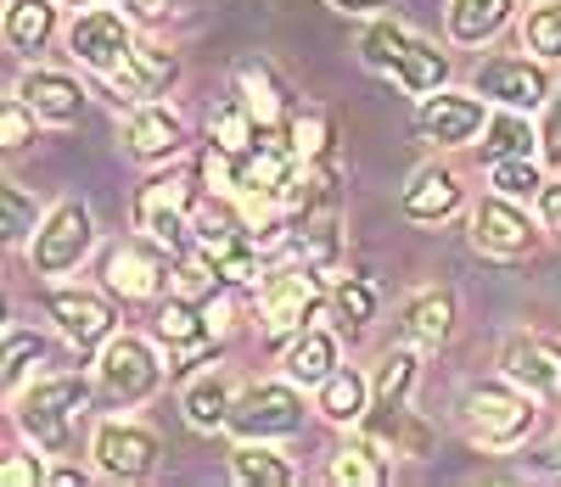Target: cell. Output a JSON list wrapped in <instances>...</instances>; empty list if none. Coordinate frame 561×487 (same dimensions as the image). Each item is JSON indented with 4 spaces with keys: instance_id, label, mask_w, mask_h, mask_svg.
Listing matches in <instances>:
<instances>
[{
    "instance_id": "5bb4252c",
    "label": "cell",
    "mask_w": 561,
    "mask_h": 487,
    "mask_svg": "<svg viewBox=\"0 0 561 487\" xmlns=\"http://www.w3.org/2000/svg\"><path fill=\"white\" fill-rule=\"evenodd\" d=\"M135 23L118 12V7H84L73 23H68V57L79 62V68H90L96 79H107V73H118L124 68V57L135 51Z\"/></svg>"
},
{
    "instance_id": "f35d334b",
    "label": "cell",
    "mask_w": 561,
    "mask_h": 487,
    "mask_svg": "<svg viewBox=\"0 0 561 487\" xmlns=\"http://www.w3.org/2000/svg\"><path fill=\"white\" fill-rule=\"evenodd\" d=\"M45 476H51V465L39 460V449L34 454H23V449L0 454V482H7V487H39Z\"/></svg>"
},
{
    "instance_id": "1f68e13d",
    "label": "cell",
    "mask_w": 561,
    "mask_h": 487,
    "mask_svg": "<svg viewBox=\"0 0 561 487\" xmlns=\"http://www.w3.org/2000/svg\"><path fill=\"white\" fill-rule=\"evenodd\" d=\"M287 146H293V158H298V163H332V152H337V129H332V118H325L320 107H298L293 124H287Z\"/></svg>"
},
{
    "instance_id": "9a60e30c",
    "label": "cell",
    "mask_w": 561,
    "mask_h": 487,
    "mask_svg": "<svg viewBox=\"0 0 561 487\" xmlns=\"http://www.w3.org/2000/svg\"><path fill=\"white\" fill-rule=\"evenodd\" d=\"M472 90L489 95L494 107H517V113H545L550 102V62L539 57H489L472 73Z\"/></svg>"
},
{
    "instance_id": "b9f144b4",
    "label": "cell",
    "mask_w": 561,
    "mask_h": 487,
    "mask_svg": "<svg viewBox=\"0 0 561 487\" xmlns=\"http://www.w3.org/2000/svg\"><path fill=\"white\" fill-rule=\"evenodd\" d=\"M393 7V0H332V12H343V18H382Z\"/></svg>"
},
{
    "instance_id": "4fadbf2b",
    "label": "cell",
    "mask_w": 561,
    "mask_h": 487,
    "mask_svg": "<svg viewBox=\"0 0 561 487\" xmlns=\"http://www.w3.org/2000/svg\"><path fill=\"white\" fill-rule=\"evenodd\" d=\"M158 431L140 420H96V431H90V465L107 482H147L158 471Z\"/></svg>"
},
{
    "instance_id": "ac0fdd59",
    "label": "cell",
    "mask_w": 561,
    "mask_h": 487,
    "mask_svg": "<svg viewBox=\"0 0 561 487\" xmlns=\"http://www.w3.org/2000/svg\"><path fill=\"white\" fill-rule=\"evenodd\" d=\"M118 140H124V152L140 158V163H169L185 146V118L169 102H135L118 118Z\"/></svg>"
},
{
    "instance_id": "8d00e7d4",
    "label": "cell",
    "mask_w": 561,
    "mask_h": 487,
    "mask_svg": "<svg viewBox=\"0 0 561 487\" xmlns=\"http://www.w3.org/2000/svg\"><path fill=\"white\" fill-rule=\"evenodd\" d=\"M332 314H337V325L365 331L370 314H377V286H370L365 275H337L332 280Z\"/></svg>"
},
{
    "instance_id": "60d3db41",
    "label": "cell",
    "mask_w": 561,
    "mask_h": 487,
    "mask_svg": "<svg viewBox=\"0 0 561 487\" xmlns=\"http://www.w3.org/2000/svg\"><path fill=\"white\" fill-rule=\"evenodd\" d=\"M534 208H539V224L561 241V179H545V190H539V202H534Z\"/></svg>"
},
{
    "instance_id": "5b68a950",
    "label": "cell",
    "mask_w": 561,
    "mask_h": 487,
    "mask_svg": "<svg viewBox=\"0 0 561 487\" xmlns=\"http://www.w3.org/2000/svg\"><path fill=\"white\" fill-rule=\"evenodd\" d=\"M174 370L158 359V348L135 331H113L107 343L96 348V398L113 409H135L163 393V381Z\"/></svg>"
},
{
    "instance_id": "4316f807",
    "label": "cell",
    "mask_w": 561,
    "mask_h": 487,
    "mask_svg": "<svg viewBox=\"0 0 561 487\" xmlns=\"http://www.w3.org/2000/svg\"><path fill=\"white\" fill-rule=\"evenodd\" d=\"M332 482L337 487H388L393 482V454L377 443V437L359 431L332 454Z\"/></svg>"
},
{
    "instance_id": "f546056e",
    "label": "cell",
    "mask_w": 561,
    "mask_h": 487,
    "mask_svg": "<svg viewBox=\"0 0 561 487\" xmlns=\"http://www.w3.org/2000/svg\"><path fill=\"white\" fill-rule=\"evenodd\" d=\"M57 34V0H7V45L18 57H39Z\"/></svg>"
},
{
    "instance_id": "d4e9b609",
    "label": "cell",
    "mask_w": 561,
    "mask_h": 487,
    "mask_svg": "<svg viewBox=\"0 0 561 487\" xmlns=\"http://www.w3.org/2000/svg\"><path fill=\"white\" fill-rule=\"evenodd\" d=\"M337 364H343V353H337V336L325 331V325H309L304 336H293V343L280 348V375H293L298 386H309V393H314V386L332 375Z\"/></svg>"
},
{
    "instance_id": "ffe728a7",
    "label": "cell",
    "mask_w": 561,
    "mask_h": 487,
    "mask_svg": "<svg viewBox=\"0 0 561 487\" xmlns=\"http://www.w3.org/2000/svg\"><path fill=\"white\" fill-rule=\"evenodd\" d=\"M12 90L34 107V118H39V124H57V129L79 124V113H84V102H90L84 84H79L73 73H57V68H23Z\"/></svg>"
},
{
    "instance_id": "f6af8a7d",
    "label": "cell",
    "mask_w": 561,
    "mask_h": 487,
    "mask_svg": "<svg viewBox=\"0 0 561 487\" xmlns=\"http://www.w3.org/2000/svg\"><path fill=\"white\" fill-rule=\"evenodd\" d=\"M57 7H102V0H57Z\"/></svg>"
},
{
    "instance_id": "74e56055",
    "label": "cell",
    "mask_w": 561,
    "mask_h": 487,
    "mask_svg": "<svg viewBox=\"0 0 561 487\" xmlns=\"http://www.w3.org/2000/svg\"><path fill=\"white\" fill-rule=\"evenodd\" d=\"M34 124H39L34 107L12 90V95H7V107H0V146H7V152H23V146L34 140Z\"/></svg>"
},
{
    "instance_id": "ee69618b",
    "label": "cell",
    "mask_w": 561,
    "mask_h": 487,
    "mask_svg": "<svg viewBox=\"0 0 561 487\" xmlns=\"http://www.w3.org/2000/svg\"><path fill=\"white\" fill-rule=\"evenodd\" d=\"M550 471L561 476V431H556V443H550Z\"/></svg>"
},
{
    "instance_id": "4dcf8cb0",
    "label": "cell",
    "mask_w": 561,
    "mask_h": 487,
    "mask_svg": "<svg viewBox=\"0 0 561 487\" xmlns=\"http://www.w3.org/2000/svg\"><path fill=\"white\" fill-rule=\"evenodd\" d=\"M505 158H539V129L517 107H500L483 129V163H505Z\"/></svg>"
},
{
    "instance_id": "52a82bcc",
    "label": "cell",
    "mask_w": 561,
    "mask_h": 487,
    "mask_svg": "<svg viewBox=\"0 0 561 487\" xmlns=\"http://www.w3.org/2000/svg\"><path fill=\"white\" fill-rule=\"evenodd\" d=\"M102 286L118 303L152 309L174 291V253L163 247V241H152L147 230H135V235L113 241V247L102 253Z\"/></svg>"
},
{
    "instance_id": "e575fe53",
    "label": "cell",
    "mask_w": 561,
    "mask_h": 487,
    "mask_svg": "<svg viewBox=\"0 0 561 487\" xmlns=\"http://www.w3.org/2000/svg\"><path fill=\"white\" fill-rule=\"evenodd\" d=\"M523 34V51L539 57V62H561V0H539L528 7V18L517 23Z\"/></svg>"
},
{
    "instance_id": "d6a6232c",
    "label": "cell",
    "mask_w": 561,
    "mask_h": 487,
    "mask_svg": "<svg viewBox=\"0 0 561 487\" xmlns=\"http://www.w3.org/2000/svg\"><path fill=\"white\" fill-rule=\"evenodd\" d=\"M264 129H259V118H253V107L242 102V95H225V102L208 113V140L214 146H225V152H248V146L259 140Z\"/></svg>"
},
{
    "instance_id": "6da1fadb",
    "label": "cell",
    "mask_w": 561,
    "mask_h": 487,
    "mask_svg": "<svg viewBox=\"0 0 561 487\" xmlns=\"http://www.w3.org/2000/svg\"><path fill=\"white\" fill-rule=\"evenodd\" d=\"M90 398L96 386L73 370H45L39 381H28L23 393L12 398V426L23 431V443L51 454V460H68L79 454V431L90 420Z\"/></svg>"
},
{
    "instance_id": "2e32d148",
    "label": "cell",
    "mask_w": 561,
    "mask_h": 487,
    "mask_svg": "<svg viewBox=\"0 0 561 487\" xmlns=\"http://www.w3.org/2000/svg\"><path fill=\"white\" fill-rule=\"evenodd\" d=\"M500 375L517 381L539 404H561V343L539 331H517L500 343Z\"/></svg>"
},
{
    "instance_id": "603a6c76",
    "label": "cell",
    "mask_w": 561,
    "mask_h": 487,
    "mask_svg": "<svg viewBox=\"0 0 561 487\" xmlns=\"http://www.w3.org/2000/svg\"><path fill=\"white\" fill-rule=\"evenodd\" d=\"M180 409H185V426L203 431V437L230 431V409H237V386H230V375H225V370L203 364V370L185 375V386H180Z\"/></svg>"
},
{
    "instance_id": "ab89813d",
    "label": "cell",
    "mask_w": 561,
    "mask_h": 487,
    "mask_svg": "<svg viewBox=\"0 0 561 487\" xmlns=\"http://www.w3.org/2000/svg\"><path fill=\"white\" fill-rule=\"evenodd\" d=\"M539 158H545V169H561V84L550 90L545 118H539Z\"/></svg>"
},
{
    "instance_id": "cb8c5ba5",
    "label": "cell",
    "mask_w": 561,
    "mask_h": 487,
    "mask_svg": "<svg viewBox=\"0 0 561 487\" xmlns=\"http://www.w3.org/2000/svg\"><path fill=\"white\" fill-rule=\"evenodd\" d=\"M370 393H377V381H370L365 370L337 364L332 375H325V381L314 386V409H320L325 420H332V426L359 431V420H365V409H370Z\"/></svg>"
},
{
    "instance_id": "9c48e42d",
    "label": "cell",
    "mask_w": 561,
    "mask_h": 487,
    "mask_svg": "<svg viewBox=\"0 0 561 487\" xmlns=\"http://www.w3.org/2000/svg\"><path fill=\"white\" fill-rule=\"evenodd\" d=\"M539 219H528L523 202L500 197V190H489V197L466 213V241H472V253L489 258V264H528L539 253Z\"/></svg>"
},
{
    "instance_id": "f1b7e54d",
    "label": "cell",
    "mask_w": 561,
    "mask_h": 487,
    "mask_svg": "<svg viewBox=\"0 0 561 487\" xmlns=\"http://www.w3.org/2000/svg\"><path fill=\"white\" fill-rule=\"evenodd\" d=\"M230 482L242 487H298V465L280 460L275 443H230Z\"/></svg>"
},
{
    "instance_id": "277c9868",
    "label": "cell",
    "mask_w": 561,
    "mask_h": 487,
    "mask_svg": "<svg viewBox=\"0 0 561 487\" xmlns=\"http://www.w3.org/2000/svg\"><path fill=\"white\" fill-rule=\"evenodd\" d=\"M359 57H365V68H377L382 79H393L410 95H433L449 84V57L393 18H377L359 34Z\"/></svg>"
},
{
    "instance_id": "7c38bea8",
    "label": "cell",
    "mask_w": 561,
    "mask_h": 487,
    "mask_svg": "<svg viewBox=\"0 0 561 487\" xmlns=\"http://www.w3.org/2000/svg\"><path fill=\"white\" fill-rule=\"evenodd\" d=\"M118 298L113 291H84V286H51L45 291V314H51L57 336L73 353H96L118 331Z\"/></svg>"
},
{
    "instance_id": "83f0119b",
    "label": "cell",
    "mask_w": 561,
    "mask_h": 487,
    "mask_svg": "<svg viewBox=\"0 0 561 487\" xmlns=\"http://www.w3.org/2000/svg\"><path fill=\"white\" fill-rule=\"evenodd\" d=\"M51 370V343L28 325H7V353H0V381H7V398H18L28 381H39Z\"/></svg>"
},
{
    "instance_id": "7402d4cb",
    "label": "cell",
    "mask_w": 561,
    "mask_h": 487,
    "mask_svg": "<svg viewBox=\"0 0 561 487\" xmlns=\"http://www.w3.org/2000/svg\"><path fill=\"white\" fill-rule=\"evenodd\" d=\"M455 320H460L455 291L427 286V291H415V298L399 309V336H404L410 348H421V353H438L449 336H455Z\"/></svg>"
},
{
    "instance_id": "d6986e66",
    "label": "cell",
    "mask_w": 561,
    "mask_h": 487,
    "mask_svg": "<svg viewBox=\"0 0 561 487\" xmlns=\"http://www.w3.org/2000/svg\"><path fill=\"white\" fill-rule=\"evenodd\" d=\"M466 208V185L449 163H427V169H415L410 185H404V197H399V213L410 224H444Z\"/></svg>"
},
{
    "instance_id": "484cf974",
    "label": "cell",
    "mask_w": 561,
    "mask_h": 487,
    "mask_svg": "<svg viewBox=\"0 0 561 487\" xmlns=\"http://www.w3.org/2000/svg\"><path fill=\"white\" fill-rule=\"evenodd\" d=\"M511 18H517V0H449L444 28L455 45H489L511 28Z\"/></svg>"
},
{
    "instance_id": "3957f363",
    "label": "cell",
    "mask_w": 561,
    "mask_h": 487,
    "mask_svg": "<svg viewBox=\"0 0 561 487\" xmlns=\"http://www.w3.org/2000/svg\"><path fill=\"white\" fill-rule=\"evenodd\" d=\"M460 437L483 454H505V449H523L528 431L539 420V398L523 393L517 381H472L460 386V404H455Z\"/></svg>"
},
{
    "instance_id": "30bf717a",
    "label": "cell",
    "mask_w": 561,
    "mask_h": 487,
    "mask_svg": "<svg viewBox=\"0 0 561 487\" xmlns=\"http://www.w3.org/2000/svg\"><path fill=\"white\" fill-rule=\"evenodd\" d=\"M90 247H96V219H90V208L57 202V208H45V219H39V230L23 253H28V269L39 280H62L90 258Z\"/></svg>"
},
{
    "instance_id": "8992f818",
    "label": "cell",
    "mask_w": 561,
    "mask_h": 487,
    "mask_svg": "<svg viewBox=\"0 0 561 487\" xmlns=\"http://www.w3.org/2000/svg\"><path fill=\"white\" fill-rule=\"evenodd\" d=\"M203 197V174L197 163L192 169H158L147 185L135 190V230H147L152 241H163V247L180 258L192 253V208Z\"/></svg>"
},
{
    "instance_id": "ba28073f",
    "label": "cell",
    "mask_w": 561,
    "mask_h": 487,
    "mask_svg": "<svg viewBox=\"0 0 561 487\" xmlns=\"http://www.w3.org/2000/svg\"><path fill=\"white\" fill-rule=\"evenodd\" d=\"M309 386H298L293 375L280 381H259L248 393H237V409H230V437L237 443H287V437L304 431V415L314 404H304Z\"/></svg>"
},
{
    "instance_id": "8fae6325",
    "label": "cell",
    "mask_w": 561,
    "mask_h": 487,
    "mask_svg": "<svg viewBox=\"0 0 561 487\" xmlns=\"http://www.w3.org/2000/svg\"><path fill=\"white\" fill-rule=\"evenodd\" d=\"M489 107H494L489 95L444 84V90H433V95H421V102H415V135L427 140V146L455 152V146H472L489 129V118H494Z\"/></svg>"
},
{
    "instance_id": "e0dca14e",
    "label": "cell",
    "mask_w": 561,
    "mask_h": 487,
    "mask_svg": "<svg viewBox=\"0 0 561 487\" xmlns=\"http://www.w3.org/2000/svg\"><path fill=\"white\" fill-rule=\"evenodd\" d=\"M113 90V102L118 107H135V102H163V95L180 84V57L163 51L158 39H135V51L124 57L118 73L102 79Z\"/></svg>"
},
{
    "instance_id": "836d02e7",
    "label": "cell",
    "mask_w": 561,
    "mask_h": 487,
    "mask_svg": "<svg viewBox=\"0 0 561 487\" xmlns=\"http://www.w3.org/2000/svg\"><path fill=\"white\" fill-rule=\"evenodd\" d=\"M39 219H45V208H39V197L28 185H18V179H7V190H0V235H7V247H28L34 241V230H39Z\"/></svg>"
},
{
    "instance_id": "7a4b0ae2",
    "label": "cell",
    "mask_w": 561,
    "mask_h": 487,
    "mask_svg": "<svg viewBox=\"0 0 561 487\" xmlns=\"http://www.w3.org/2000/svg\"><path fill=\"white\" fill-rule=\"evenodd\" d=\"M325 309H332V286L304 264H270L264 280L253 286V325L264 348H287Z\"/></svg>"
},
{
    "instance_id": "d590c367",
    "label": "cell",
    "mask_w": 561,
    "mask_h": 487,
    "mask_svg": "<svg viewBox=\"0 0 561 487\" xmlns=\"http://www.w3.org/2000/svg\"><path fill=\"white\" fill-rule=\"evenodd\" d=\"M489 185L511 202H539L545 190V158H505V163H489Z\"/></svg>"
},
{
    "instance_id": "7bdbcfd3",
    "label": "cell",
    "mask_w": 561,
    "mask_h": 487,
    "mask_svg": "<svg viewBox=\"0 0 561 487\" xmlns=\"http://www.w3.org/2000/svg\"><path fill=\"white\" fill-rule=\"evenodd\" d=\"M45 482H51V487H84V482H90V471L62 460V465H51V476H45Z\"/></svg>"
},
{
    "instance_id": "44dd1931",
    "label": "cell",
    "mask_w": 561,
    "mask_h": 487,
    "mask_svg": "<svg viewBox=\"0 0 561 487\" xmlns=\"http://www.w3.org/2000/svg\"><path fill=\"white\" fill-rule=\"evenodd\" d=\"M230 79H237V95L253 107L259 129H287V124H293L298 102H293L287 79L275 73V62H264V57H242L237 68H230Z\"/></svg>"
}]
</instances>
